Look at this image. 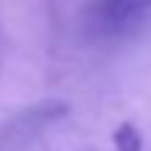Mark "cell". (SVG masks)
<instances>
[{
    "mask_svg": "<svg viewBox=\"0 0 151 151\" xmlns=\"http://www.w3.org/2000/svg\"><path fill=\"white\" fill-rule=\"evenodd\" d=\"M112 143H115L118 151H143V134L132 120H123L112 132Z\"/></svg>",
    "mask_w": 151,
    "mask_h": 151,
    "instance_id": "cell-2",
    "label": "cell"
},
{
    "mask_svg": "<svg viewBox=\"0 0 151 151\" xmlns=\"http://www.w3.org/2000/svg\"><path fill=\"white\" fill-rule=\"evenodd\" d=\"M151 11L148 3H98L87 9L90 25L98 34H126Z\"/></svg>",
    "mask_w": 151,
    "mask_h": 151,
    "instance_id": "cell-1",
    "label": "cell"
}]
</instances>
